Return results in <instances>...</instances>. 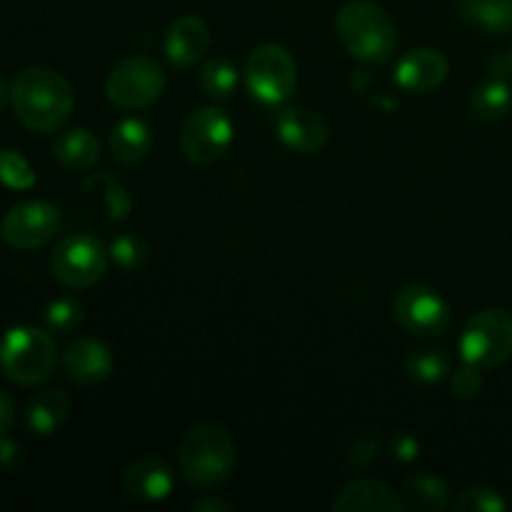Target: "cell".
<instances>
[{
	"instance_id": "cell-1",
	"label": "cell",
	"mask_w": 512,
	"mask_h": 512,
	"mask_svg": "<svg viewBox=\"0 0 512 512\" xmlns=\"http://www.w3.org/2000/svg\"><path fill=\"white\" fill-rule=\"evenodd\" d=\"M10 105L20 123L35 133H55L75 108L73 85L50 68H25L10 83Z\"/></svg>"
},
{
	"instance_id": "cell-2",
	"label": "cell",
	"mask_w": 512,
	"mask_h": 512,
	"mask_svg": "<svg viewBox=\"0 0 512 512\" xmlns=\"http://www.w3.org/2000/svg\"><path fill=\"white\" fill-rule=\"evenodd\" d=\"M178 465L193 488L208 490L223 485L238 465L233 435L220 425H195L178 445Z\"/></svg>"
},
{
	"instance_id": "cell-3",
	"label": "cell",
	"mask_w": 512,
	"mask_h": 512,
	"mask_svg": "<svg viewBox=\"0 0 512 512\" xmlns=\"http://www.w3.org/2000/svg\"><path fill=\"white\" fill-rule=\"evenodd\" d=\"M335 30L343 48L360 63L383 65L398 48V28L393 18L370 0L345 3L335 20Z\"/></svg>"
},
{
	"instance_id": "cell-4",
	"label": "cell",
	"mask_w": 512,
	"mask_h": 512,
	"mask_svg": "<svg viewBox=\"0 0 512 512\" xmlns=\"http://www.w3.org/2000/svg\"><path fill=\"white\" fill-rule=\"evenodd\" d=\"M58 348L45 330L15 325L0 340V368L13 383L40 385L55 373Z\"/></svg>"
},
{
	"instance_id": "cell-5",
	"label": "cell",
	"mask_w": 512,
	"mask_h": 512,
	"mask_svg": "<svg viewBox=\"0 0 512 512\" xmlns=\"http://www.w3.org/2000/svg\"><path fill=\"white\" fill-rule=\"evenodd\" d=\"M245 85L250 95L268 108L288 103L298 88V65L288 48L278 43L258 45L245 63Z\"/></svg>"
},
{
	"instance_id": "cell-6",
	"label": "cell",
	"mask_w": 512,
	"mask_h": 512,
	"mask_svg": "<svg viewBox=\"0 0 512 512\" xmlns=\"http://www.w3.org/2000/svg\"><path fill=\"white\" fill-rule=\"evenodd\" d=\"M460 358L473 368L490 370L512 358V315L488 308L475 313L460 335Z\"/></svg>"
},
{
	"instance_id": "cell-7",
	"label": "cell",
	"mask_w": 512,
	"mask_h": 512,
	"mask_svg": "<svg viewBox=\"0 0 512 512\" xmlns=\"http://www.w3.org/2000/svg\"><path fill=\"white\" fill-rule=\"evenodd\" d=\"M165 90V73L158 60L148 55H130L110 70L105 95L123 110H140L153 105Z\"/></svg>"
},
{
	"instance_id": "cell-8",
	"label": "cell",
	"mask_w": 512,
	"mask_h": 512,
	"mask_svg": "<svg viewBox=\"0 0 512 512\" xmlns=\"http://www.w3.org/2000/svg\"><path fill=\"white\" fill-rule=\"evenodd\" d=\"M110 253L95 235L78 233L60 240L50 255V273L60 285L73 290L90 288L105 275Z\"/></svg>"
},
{
	"instance_id": "cell-9",
	"label": "cell",
	"mask_w": 512,
	"mask_h": 512,
	"mask_svg": "<svg viewBox=\"0 0 512 512\" xmlns=\"http://www.w3.org/2000/svg\"><path fill=\"white\" fill-rule=\"evenodd\" d=\"M235 128L230 115L218 105L198 108L185 118L180 130V148L195 165H213L230 150Z\"/></svg>"
},
{
	"instance_id": "cell-10",
	"label": "cell",
	"mask_w": 512,
	"mask_h": 512,
	"mask_svg": "<svg viewBox=\"0 0 512 512\" xmlns=\"http://www.w3.org/2000/svg\"><path fill=\"white\" fill-rule=\"evenodd\" d=\"M393 318L405 333L418 338L443 335L450 325V305L430 285H408L393 298Z\"/></svg>"
},
{
	"instance_id": "cell-11",
	"label": "cell",
	"mask_w": 512,
	"mask_h": 512,
	"mask_svg": "<svg viewBox=\"0 0 512 512\" xmlns=\"http://www.w3.org/2000/svg\"><path fill=\"white\" fill-rule=\"evenodd\" d=\"M60 228V210L45 200H28L18 203L5 213L0 235L15 250L43 248L55 238Z\"/></svg>"
},
{
	"instance_id": "cell-12",
	"label": "cell",
	"mask_w": 512,
	"mask_h": 512,
	"mask_svg": "<svg viewBox=\"0 0 512 512\" xmlns=\"http://www.w3.org/2000/svg\"><path fill=\"white\" fill-rule=\"evenodd\" d=\"M175 488V473L163 458L145 455L130 463L120 475V490L133 503H160L170 498Z\"/></svg>"
},
{
	"instance_id": "cell-13",
	"label": "cell",
	"mask_w": 512,
	"mask_h": 512,
	"mask_svg": "<svg viewBox=\"0 0 512 512\" xmlns=\"http://www.w3.org/2000/svg\"><path fill=\"white\" fill-rule=\"evenodd\" d=\"M450 73V63L440 50L413 48L395 65V83L405 93H430L440 88Z\"/></svg>"
},
{
	"instance_id": "cell-14",
	"label": "cell",
	"mask_w": 512,
	"mask_h": 512,
	"mask_svg": "<svg viewBox=\"0 0 512 512\" xmlns=\"http://www.w3.org/2000/svg\"><path fill=\"white\" fill-rule=\"evenodd\" d=\"M63 368L78 385H98L113 373V353L98 338H75L63 350Z\"/></svg>"
},
{
	"instance_id": "cell-15",
	"label": "cell",
	"mask_w": 512,
	"mask_h": 512,
	"mask_svg": "<svg viewBox=\"0 0 512 512\" xmlns=\"http://www.w3.org/2000/svg\"><path fill=\"white\" fill-rule=\"evenodd\" d=\"M328 123L315 110L288 108L278 118V138L288 150L300 155H315L328 145Z\"/></svg>"
},
{
	"instance_id": "cell-16",
	"label": "cell",
	"mask_w": 512,
	"mask_h": 512,
	"mask_svg": "<svg viewBox=\"0 0 512 512\" xmlns=\"http://www.w3.org/2000/svg\"><path fill=\"white\" fill-rule=\"evenodd\" d=\"M210 30L198 15H183L165 35V58L173 68H193L208 55Z\"/></svg>"
},
{
	"instance_id": "cell-17",
	"label": "cell",
	"mask_w": 512,
	"mask_h": 512,
	"mask_svg": "<svg viewBox=\"0 0 512 512\" xmlns=\"http://www.w3.org/2000/svg\"><path fill=\"white\" fill-rule=\"evenodd\" d=\"M338 512H400L405 510L403 495L380 480H353L335 498Z\"/></svg>"
},
{
	"instance_id": "cell-18",
	"label": "cell",
	"mask_w": 512,
	"mask_h": 512,
	"mask_svg": "<svg viewBox=\"0 0 512 512\" xmlns=\"http://www.w3.org/2000/svg\"><path fill=\"white\" fill-rule=\"evenodd\" d=\"M460 20L485 35H503L512 30V0H458Z\"/></svg>"
},
{
	"instance_id": "cell-19",
	"label": "cell",
	"mask_w": 512,
	"mask_h": 512,
	"mask_svg": "<svg viewBox=\"0 0 512 512\" xmlns=\"http://www.w3.org/2000/svg\"><path fill=\"white\" fill-rule=\"evenodd\" d=\"M153 150V130L145 120L125 118L110 133V153L118 163L138 165Z\"/></svg>"
},
{
	"instance_id": "cell-20",
	"label": "cell",
	"mask_w": 512,
	"mask_h": 512,
	"mask_svg": "<svg viewBox=\"0 0 512 512\" xmlns=\"http://www.w3.org/2000/svg\"><path fill=\"white\" fill-rule=\"evenodd\" d=\"M512 105V85L508 73H490L470 95V113L475 120L495 123L505 118Z\"/></svg>"
},
{
	"instance_id": "cell-21",
	"label": "cell",
	"mask_w": 512,
	"mask_h": 512,
	"mask_svg": "<svg viewBox=\"0 0 512 512\" xmlns=\"http://www.w3.org/2000/svg\"><path fill=\"white\" fill-rule=\"evenodd\" d=\"M70 408H73V403H70L68 393L58 388H48L30 398L25 420H28V428L35 435H53L68 420Z\"/></svg>"
},
{
	"instance_id": "cell-22",
	"label": "cell",
	"mask_w": 512,
	"mask_h": 512,
	"mask_svg": "<svg viewBox=\"0 0 512 512\" xmlns=\"http://www.w3.org/2000/svg\"><path fill=\"white\" fill-rule=\"evenodd\" d=\"M53 155L70 170H90L100 160V140L85 128H70L58 133Z\"/></svg>"
},
{
	"instance_id": "cell-23",
	"label": "cell",
	"mask_w": 512,
	"mask_h": 512,
	"mask_svg": "<svg viewBox=\"0 0 512 512\" xmlns=\"http://www.w3.org/2000/svg\"><path fill=\"white\" fill-rule=\"evenodd\" d=\"M405 510L443 512L450 505V490L443 478L430 473H420L408 478L403 488Z\"/></svg>"
},
{
	"instance_id": "cell-24",
	"label": "cell",
	"mask_w": 512,
	"mask_h": 512,
	"mask_svg": "<svg viewBox=\"0 0 512 512\" xmlns=\"http://www.w3.org/2000/svg\"><path fill=\"white\" fill-rule=\"evenodd\" d=\"M240 73L233 65V60L218 55V58H208L200 68V88L208 98L213 100H228L238 90Z\"/></svg>"
},
{
	"instance_id": "cell-25",
	"label": "cell",
	"mask_w": 512,
	"mask_h": 512,
	"mask_svg": "<svg viewBox=\"0 0 512 512\" xmlns=\"http://www.w3.org/2000/svg\"><path fill=\"white\" fill-rule=\"evenodd\" d=\"M405 373L418 385H435L450 373V355L445 350H415L405 363Z\"/></svg>"
},
{
	"instance_id": "cell-26",
	"label": "cell",
	"mask_w": 512,
	"mask_h": 512,
	"mask_svg": "<svg viewBox=\"0 0 512 512\" xmlns=\"http://www.w3.org/2000/svg\"><path fill=\"white\" fill-rule=\"evenodd\" d=\"M108 253L110 260H113L123 273H138V270H143L145 265H148L150 258L148 243H145L140 235L133 233L118 235V238L108 245Z\"/></svg>"
},
{
	"instance_id": "cell-27",
	"label": "cell",
	"mask_w": 512,
	"mask_h": 512,
	"mask_svg": "<svg viewBox=\"0 0 512 512\" xmlns=\"http://www.w3.org/2000/svg\"><path fill=\"white\" fill-rule=\"evenodd\" d=\"M85 188H98L100 200H103L105 210L113 220H125L133 210V200H130L128 190L118 183L110 175H93V178L85 183Z\"/></svg>"
},
{
	"instance_id": "cell-28",
	"label": "cell",
	"mask_w": 512,
	"mask_h": 512,
	"mask_svg": "<svg viewBox=\"0 0 512 512\" xmlns=\"http://www.w3.org/2000/svg\"><path fill=\"white\" fill-rule=\"evenodd\" d=\"M0 183L10 190H30L35 185L33 165L18 150H0Z\"/></svg>"
},
{
	"instance_id": "cell-29",
	"label": "cell",
	"mask_w": 512,
	"mask_h": 512,
	"mask_svg": "<svg viewBox=\"0 0 512 512\" xmlns=\"http://www.w3.org/2000/svg\"><path fill=\"white\" fill-rule=\"evenodd\" d=\"M83 325V305L73 298H58L45 308V328L50 333H75Z\"/></svg>"
},
{
	"instance_id": "cell-30",
	"label": "cell",
	"mask_w": 512,
	"mask_h": 512,
	"mask_svg": "<svg viewBox=\"0 0 512 512\" xmlns=\"http://www.w3.org/2000/svg\"><path fill=\"white\" fill-rule=\"evenodd\" d=\"M455 510L458 512H505L508 503H505L503 495L493 488H485V485H473V488H465L463 493L455 500Z\"/></svg>"
},
{
	"instance_id": "cell-31",
	"label": "cell",
	"mask_w": 512,
	"mask_h": 512,
	"mask_svg": "<svg viewBox=\"0 0 512 512\" xmlns=\"http://www.w3.org/2000/svg\"><path fill=\"white\" fill-rule=\"evenodd\" d=\"M450 388H453L455 398L460 400L478 398L480 390H483V375H480V368H473V365L465 363V368H460L458 373H453V378H450Z\"/></svg>"
},
{
	"instance_id": "cell-32",
	"label": "cell",
	"mask_w": 512,
	"mask_h": 512,
	"mask_svg": "<svg viewBox=\"0 0 512 512\" xmlns=\"http://www.w3.org/2000/svg\"><path fill=\"white\" fill-rule=\"evenodd\" d=\"M393 455L400 463H413L420 455V443L410 433H400L393 438Z\"/></svg>"
},
{
	"instance_id": "cell-33",
	"label": "cell",
	"mask_w": 512,
	"mask_h": 512,
	"mask_svg": "<svg viewBox=\"0 0 512 512\" xmlns=\"http://www.w3.org/2000/svg\"><path fill=\"white\" fill-rule=\"evenodd\" d=\"M375 455H378V443L365 435V438H360L358 443H355V448L350 450V463L358 465V468H363V465H368Z\"/></svg>"
},
{
	"instance_id": "cell-34",
	"label": "cell",
	"mask_w": 512,
	"mask_h": 512,
	"mask_svg": "<svg viewBox=\"0 0 512 512\" xmlns=\"http://www.w3.org/2000/svg\"><path fill=\"white\" fill-rule=\"evenodd\" d=\"M13 423H15V405L13 400L8 398V393L0 390V438L13 428Z\"/></svg>"
},
{
	"instance_id": "cell-35",
	"label": "cell",
	"mask_w": 512,
	"mask_h": 512,
	"mask_svg": "<svg viewBox=\"0 0 512 512\" xmlns=\"http://www.w3.org/2000/svg\"><path fill=\"white\" fill-rule=\"evenodd\" d=\"M20 463V448L13 443V440L0 438V468L13 470L15 465Z\"/></svg>"
},
{
	"instance_id": "cell-36",
	"label": "cell",
	"mask_w": 512,
	"mask_h": 512,
	"mask_svg": "<svg viewBox=\"0 0 512 512\" xmlns=\"http://www.w3.org/2000/svg\"><path fill=\"white\" fill-rule=\"evenodd\" d=\"M193 510L195 512H230L233 510V505H230L228 500L218 498V495H205V498L195 500Z\"/></svg>"
},
{
	"instance_id": "cell-37",
	"label": "cell",
	"mask_w": 512,
	"mask_h": 512,
	"mask_svg": "<svg viewBox=\"0 0 512 512\" xmlns=\"http://www.w3.org/2000/svg\"><path fill=\"white\" fill-rule=\"evenodd\" d=\"M8 103H10V85L0 78V113L8 108Z\"/></svg>"
},
{
	"instance_id": "cell-38",
	"label": "cell",
	"mask_w": 512,
	"mask_h": 512,
	"mask_svg": "<svg viewBox=\"0 0 512 512\" xmlns=\"http://www.w3.org/2000/svg\"><path fill=\"white\" fill-rule=\"evenodd\" d=\"M510 63H512V53H510Z\"/></svg>"
}]
</instances>
